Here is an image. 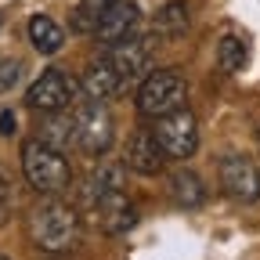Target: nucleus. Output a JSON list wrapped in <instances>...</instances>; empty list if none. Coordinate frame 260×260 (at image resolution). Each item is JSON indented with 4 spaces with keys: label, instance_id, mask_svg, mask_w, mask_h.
Masks as SVG:
<instances>
[{
    "label": "nucleus",
    "instance_id": "nucleus-11",
    "mask_svg": "<svg viewBox=\"0 0 260 260\" xmlns=\"http://www.w3.org/2000/svg\"><path fill=\"white\" fill-rule=\"evenodd\" d=\"M138 18H141V8L134 4V0H112V8L105 11V18L98 22L94 29V37L98 44H119L126 37H134V29H138Z\"/></svg>",
    "mask_w": 260,
    "mask_h": 260
},
{
    "label": "nucleus",
    "instance_id": "nucleus-16",
    "mask_svg": "<svg viewBox=\"0 0 260 260\" xmlns=\"http://www.w3.org/2000/svg\"><path fill=\"white\" fill-rule=\"evenodd\" d=\"M188 25H191V15H188V4H184V0H170V4H162V8L155 11V22H152L155 37H162V40L184 37Z\"/></svg>",
    "mask_w": 260,
    "mask_h": 260
},
{
    "label": "nucleus",
    "instance_id": "nucleus-14",
    "mask_svg": "<svg viewBox=\"0 0 260 260\" xmlns=\"http://www.w3.org/2000/svg\"><path fill=\"white\" fill-rule=\"evenodd\" d=\"M37 138L47 141L51 148H69L76 145V123H73V109H61V112H40L37 119Z\"/></svg>",
    "mask_w": 260,
    "mask_h": 260
},
{
    "label": "nucleus",
    "instance_id": "nucleus-5",
    "mask_svg": "<svg viewBox=\"0 0 260 260\" xmlns=\"http://www.w3.org/2000/svg\"><path fill=\"white\" fill-rule=\"evenodd\" d=\"M73 123H76V148L83 155H105L116 141V123H112V112L105 109V102H80L73 105Z\"/></svg>",
    "mask_w": 260,
    "mask_h": 260
},
{
    "label": "nucleus",
    "instance_id": "nucleus-23",
    "mask_svg": "<svg viewBox=\"0 0 260 260\" xmlns=\"http://www.w3.org/2000/svg\"><path fill=\"white\" fill-rule=\"evenodd\" d=\"M0 260H8V256H0Z\"/></svg>",
    "mask_w": 260,
    "mask_h": 260
},
{
    "label": "nucleus",
    "instance_id": "nucleus-22",
    "mask_svg": "<svg viewBox=\"0 0 260 260\" xmlns=\"http://www.w3.org/2000/svg\"><path fill=\"white\" fill-rule=\"evenodd\" d=\"M15 112H0V138H11L15 134Z\"/></svg>",
    "mask_w": 260,
    "mask_h": 260
},
{
    "label": "nucleus",
    "instance_id": "nucleus-4",
    "mask_svg": "<svg viewBox=\"0 0 260 260\" xmlns=\"http://www.w3.org/2000/svg\"><path fill=\"white\" fill-rule=\"evenodd\" d=\"M148 130H152L155 145L162 148L167 159L184 162V159L195 155V148H199V119H195V112L188 105L184 109H174L167 116H159V119H152Z\"/></svg>",
    "mask_w": 260,
    "mask_h": 260
},
{
    "label": "nucleus",
    "instance_id": "nucleus-13",
    "mask_svg": "<svg viewBox=\"0 0 260 260\" xmlns=\"http://www.w3.org/2000/svg\"><path fill=\"white\" fill-rule=\"evenodd\" d=\"M80 94L87 98V102H109V98L123 94L119 76L112 73L109 58H98V61L87 65V73H83V80H80Z\"/></svg>",
    "mask_w": 260,
    "mask_h": 260
},
{
    "label": "nucleus",
    "instance_id": "nucleus-20",
    "mask_svg": "<svg viewBox=\"0 0 260 260\" xmlns=\"http://www.w3.org/2000/svg\"><path fill=\"white\" fill-rule=\"evenodd\" d=\"M22 73H25V61L22 58H0V94H8L22 83Z\"/></svg>",
    "mask_w": 260,
    "mask_h": 260
},
{
    "label": "nucleus",
    "instance_id": "nucleus-10",
    "mask_svg": "<svg viewBox=\"0 0 260 260\" xmlns=\"http://www.w3.org/2000/svg\"><path fill=\"white\" fill-rule=\"evenodd\" d=\"M119 188H126V167L123 162H98L76 188V213L87 210L94 199H102L105 191H119Z\"/></svg>",
    "mask_w": 260,
    "mask_h": 260
},
{
    "label": "nucleus",
    "instance_id": "nucleus-21",
    "mask_svg": "<svg viewBox=\"0 0 260 260\" xmlns=\"http://www.w3.org/2000/svg\"><path fill=\"white\" fill-rule=\"evenodd\" d=\"M11 206H15V191H11V181L0 174V224L11 217Z\"/></svg>",
    "mask_w": 260,
    "mask_h": 260
},
{
    "label": "nucleus",
    "instance_id": "nucleus-3",
    "mask_svg": "<svg viewBox=\"0 0 260 260\" xmlns=\"http://www.w3.org/2000/svg\"><path fill=\"white\" fill-rule=\"evenodd\" d=\"M188 102V83L177 69H152L138 83V112L145 119H159L174 109H184Z\"/></svg>",
    "mask_w": 260,
    "mask_h": 260
},
{
    "label": "nucleus",
    "instance_id": "nucleus-17",
    "mask_svg": "<svg viewBox=\"0 0 260 260\" xmlns=\"http://www.w3.org/2000/svg\"><path fill=\"white\" fill-rule=\"evenodd\" d=\"M29 44L40 54H58L61 44H65V29L51 15H32L29 18Z\"/></svg>",
    "mask_w": 260,
    "mask_h": 260
},
{
    "label": "nucleus",
    "instance_id": "nucleus-1",
    "mask_svg": "<svg viewBox=\"0 0 260 260\" xmlns=\"http://www.w3.org/2000/svg\"><path fill=\"white\" fill-rule=\"evenodd\" d=\"M29 242L40 253H69L80 242V213L76 206L47 195L44 203L32 206L29 213Z\"/></svg>",
    "mask_w": 260,
    "mask_h": 260
},
{
    "label": "nucleus",
    "instance_id": "nucleus-12",
    "mask_svg": "<svg viewBox=\"0 0 260 260\" xmlns=\"http://www.w3.org/2000/svg\"><path fill=\"white\" fill-rule=\"evenodd\" d=\"M162 162H167V155H162V148L155 145L152 130H138V134L130 138V145H126V170H134L141 177H155L162 170Z\"/></svg>",
    "mask_w": 260,
    "mask_h": 260
},
{
    "label": "nucleus",
    "instance_id": "nucleus-19",
    "mask_svg": "<svg viewBox=\"0 0 260 260\" xmlns=\"http://www.w3.org/2000/svg\"><path fill=\"white\" fill-rule=\"evenodd\" d=\"M246 61H249V47H246L242 37H224L217 44V65H220V73H242Z\"/></svg>",
    "mask_w": 260,
    "mask_h": 260
},
{
    "label": "nucleus",
    "instance_id": "nucleus-9",
    "mask_svg": "<svg viewBox=\"0 0 260 260\" xmlns=\"http://www.w3.org/2000/svg\"><path fill=\"white\" fill-rule=\"evenodd\" d=\"M217 181L228 199L235 203H260V167L249 155H224L217 167Z\"/></svg>",
    "mask_w": 260,
    "mask_h": 260
},
{
    "label": "nucleus",
    "instance_id": "nucleus-6",
    "mask_svg": "<svg viewBox=\"0 0 260 260\" xmlns=\"http://www.w3.org/2000/svg\"><path fill=\"white\" fill-rule=\"evenodd\" d=\"M80 80L69 76L65 69H47L37 80L29 83L25 90V105L32 112H61V109H73L80 102Z\"/></svg>",
    "mask_w": 260,
    "mask_h": 260
},
{
    "label": "nucleus",
    "instance_id": "nucleus-15",
    "mask_svg": "<svg viewBox=\"0 0 260 260\" xmlns=\"http://www.w3.org/2000/svg\"><path fill=\"white\" fill-rule=\"evenodd\" d=\"M170 199H174L177 206H184V210L203 206V203H206V184H203V177L195 174V170H188V167L174 170V174H170Z\"/></svg>",
    "mask_w": 260,
    "mask_h": 260
},
{
    "label": "nucleus",
    "instance_id": "nucleus-18",
    "mask_svg": "<svg viewBox=\"0 0 260 260\" xmlns=\"http://www.w3.org/2000/svg\"><path fill=\"white\" fill-rule=\"evenodd\" d=\"M109 8H112V0H80V4L69 11V29L76 37H94L98 22L105 18Z\"/></svg>",
    "mask_w": 260,
    "mask_h": 260
},
{
    "label": "nucleus",
    "instance_id": "nucleus-2",
    "mask_svg": "<svg viewBox=\"0 0 260 260\" xmlns=\"http://www.w3.org/2000/svg\"><path fill=\"white\" fill-rule=\"evenodd\" d=\"M22 174L37 195H61L73 184V167L61 148H51L40 138H29L22 145Z\"/></svg>",
    "mask_w": 260,
    "mask_h": 260
},
{
    "label": "nucleus",
    "instance_id": "nucleus-7",
    "mask_svg": "<svg viewBox=\"0 0 260 260\" xmlns=\"http://www.w3.org/2000/svg\"><path fill=\"white\" fill-rule=\"evenodd\" d=\"M152 51H155V40L152 37H126L119 44L109 47V65L112 73L119 76V87H138L148 73H152Z\"/></svg>",
    "mask_w": 260,
    "mask_h": 260
},
{
    "label": "nucleus",
    "instance_id": "nucleus-8",
    "mask_svg": "<svg viewBox=\"0 0 260 260\" xmlns=\"http://www.w3.org/2000/svg\"><path fill=\"white\" fill-rule=\"evenodd\" d=\"M80 213H87V220L98 228L102 235H123V232H130V228L138 224V206L126 199V191L119 188V191H105L102 199H94L87 210H80Z\"/></svg>",
    "mask_w": 260,
    "mask_h": 260
}]
</instances>
